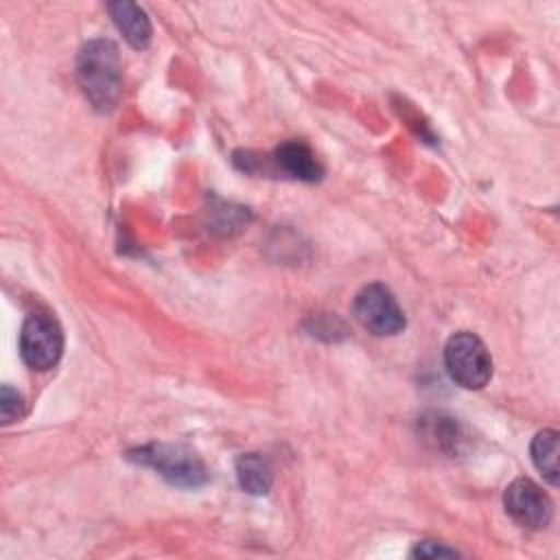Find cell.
Masks as SVG:
<instances>
[{
  "label": "cell",
  "mask_w": 560,
  "mask_h": 560,
  "mask_svg": "<svg viewBox=\"0 0 560 560\" xmlns=\"http://www.w3.org/2000/svg\"><path fill=\"white\" fill-rule=\"evenodd\" d=\"M107 11L129 46L140 50L151 44V35H153L151 20L140 4L129 0H116L107 4Z\"/></svg>",
  "instance_id": "obj_7"
},
{
  "label": "cell",
  "mask_w": 560,
  "mask_h": 560,
  "mask_svg": "<svg viewBox=\"0 0 560 560\" xmlns=\"http://www.w3.org/2000/svg\"><path fill=\"white\" fill-rule=\"evenodd\" d=\"M532 462L551 486H558V431L542 429L534 435Z\"/></svg>",
  "instance_id": "obj_10"
},
{
  "label": "cell",
  "mask_w": 560,
  "mask_h": 560,
  "mask_svg": "<svg viewBox=\"0 0 560 560\" xmlns=\"http://www.w3.org/2000/svg\"><path fill=\"white\" fill-rule=\"evenodd\" d=\"M22 413H24L22 396L13 387L2 385V389H0V418H2V422L9 424V422L22 418Z\"/></svg>",
  "instance_id": "obj_11"
},
{
  "label": "cell",
  "mask_w": 560,
  "mask_h": 560,
  "mask_svg": "<svg viewBox=\"0 0 560 560\" xmlns=\"http://www.w3.org/2000/svg\"><path fill=\"white\" fill-rule=\"evenodd\" d=\"M77 81L90 105L107 114L122 92V66L118 48L112 39H90L77 55Z\"/></svg>",
  "instance_id": "obj_1"
},
{
  "label": "cell",
  "mask_w": 560,
  "mask_h": 560,
  "mask_svg": "<svg viewBox=\"0 0 560 560\" xmlns=\"http://www.w3.org/2000/svg\"><path fill=\"white\" fill-rule=\"evenodd\" d=\"M411 556L416 558H455L459 556L455 549L446 547L444 542H435V540H422L413 547Z\"/></svg>",
  "instance_id": "obj_12"
},
{
  "label": "cell",
  "mask_w": 560,
  "mask_h": 560,
  "mask_svg": "<svg viewBox=\"0 0 560 560\" xmlns=\"http://www.w3.org/2000/svg\"><path fill=\"white\" fill-rule=\"evenodd\" d=\"M444 363L448 376L464 389H481L492 376V357L486 343L468 332H455L444 346Z\"/></svg>",
  "instance_id": "obj_3"
},
{
  "label": "cell",
  "mask_w": 560,
  "mask_h": 560,
  "mask_svg": "<svg viewBox=\"0 0 560 560\" xmlns=\"http://www.w3.org/2000/svg\"><path fill=\"white\" fill-rule=\"evenodd\" d=\"M236 479L247 494L260 497L269 492L273 483V470L260 453H245L236 459Z\"/></svg>",
  "instance_id": "obj_9"
},
{
  "label": "cell",
  "mask_w": 560,
  "mask_h": 560,
  "mask_svg": "<svg viewBox=\"0 0 560 560\" xmlns=\"http://www.w3.org/2000/svg\"><path fill=\"white\" fill-rule=\"evenodd\" d=\"M63 352V332L59 322L48 313H31L20 332L22 361L37 372L50 370Z\"/></svg>",
  "instance_id": "obj_4"
},
{
  "label": "cell",
  "mask_w": 560,
  "mask_h": 560,
  "mask_svg": "<svg viewBox=\"0 0 560 560\" xmlns=\"http://www.w3.org/2000/svg\"><path fill=\"white\" fill-rule=\"evenodd\" d=\"M352 313L357 322L372 335L389 337L398 335L405 328V313L398 306L394 293L381 284H365L352 302Z\"/></svg>",
  "instance_id": "obj_5"
},
{
  "label": "cell",
  "mask_w": 560,
  "mask_h": 560,
  "mask_svg": "<svg viewBox=\"0 0 560 560\" xmlns=\"http://www.w3.org/2000/svg\"><path fill=\"white\" fill-rule=\"evenodd\" d=\"M127 459L155 470L162 479L177 488H199L208 481V470L201 457L184 444L151 442L127 453Z\"/></svg>",
  "instance_id": "obj_2"
},
{
  "label": "cell",
  "mask_w": 560,
  "mask_h": 560,
  "mask_svg": "<svg viewBox=\"0 0 560 560\" xmlns=\"http://www.w3.org/2000/svg\"><path fill=\"white\" fill-rule=\"evenodd\" d=\"M273 160L278 168H282L287 175L300 182H319L324 175L319 160L302 140H287L280 147H276Z\"/></svg>",
  "instance_id": "obj_8"
},
{
  "label": "cell",
  "mask_w": 560,
  "mask_h": 560,
  "mask_svg": "<svg viewBox=\"0 0 560 560\" xmlns=\"http://www.w3.org/2000/svg\"><path fill=\"white\" fill-rule=\"evenodd\" d=\"M503 505L514 523L529 529H542L553 518L549 494L527 477H518L505 488Z\"/></svg>",
  "instance_id": "obj_6"
}]
</instances>
